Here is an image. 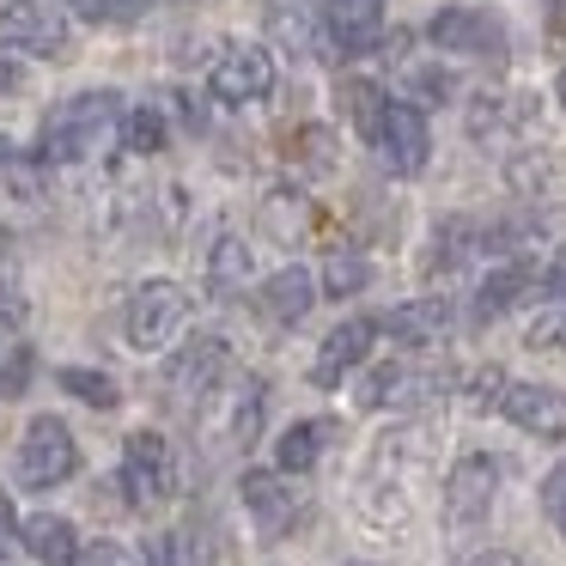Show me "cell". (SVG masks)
Listing matches in <instances>:
<instances>
[{"mask_svg": "<svg viewBox=\"0 0 566 566\" xmlns=\"http://www.w3.org/2000/svg\"><path fill=\"white\" fill-rule=\"evenodd\" d=\"M123 116H128L123 111V92H111V86L74 92V98H62L50 111V123H43V159H50V165L98 159V153L123 135Z\"/></svg>", "mask_w": 566, "mask_h": 566, "instance_id": "1", "label": "cell"}, {"mask_svg": "<svg viewBox=\"0 0 566 566\" xmlns=\"http://www.w3.org/2000/svg\"><path fill=\"white\" fill-rule=\"evenodd\" d=\"M0 50L38 55V62H67L74 55V25L55 0H7L0 7Z\"/></svg>", "mask_w": 566, "mask_h": 566, "instance_id": "2", "label": "cell"}, {"mask_svg": "<svg viewBox=\"0 0 566 566\" xmlns=\"http://www.w3.org/2000/svg\"><path fill=\"white\" fill-rule=\"evenodd\" d=\"M189 323V293L177 281H140L135 298H128V317H123V335L135 354H159L184 335Z\"/></svg>", "mask_w": 566, "mask_h": 566, "instance_id": "3", "label": "cell"}, {"mask_svg": "<svg viewBox=\"0 0 566 566\" xmlns=\"http://www.w3.org/2000/svg\"><path fill=\"white\" fill-rule=\"evenodd\" d=\"M123 493L135 512H153V505H165L177 493V451L165 432L140 427L123 439Z\"/></svg>", "mask_w": 566, "mask_h": 566, "instance_id": "4", "label": "cell"}, {"mask_svg": "<svg viewBox=\"0 0 566 566\" xmlns=\"http://www.w3.org/2000/svg\"><path fill=\"white\" fill-rule=\"evenodd\" d=\"M74 469H80V444H74V432H67V420L62 415H31L25 432H19V481L50 493V488H62Z\"/></svg>", "mask_w": 566, "mask_h": 566, "instance_id": "5", "label": "cell"}, {"mask_svg": "<svg viewBox=\"0 0 566 566\" xmlns=\"http://www.w3.org/2000/svg\"><path fill=\"white\" fill-rule=\"evenodd\" d=\"M493 493H500V463L488 451H463L444 475V524L451 530H475L488 524Z\"/></svg>", "mask_w": 566, "mask_h": 566, "instance_id": "6", "label": "cell"}, {"mask_svg": "<svg viewBox=\"0 0 566 566\" xmlns=\"http://www.w3.org/2000/svg\"><path fill=\"white\" fill-rule=\"evenodd\" d=\"M226 354H232V347H226L220 335H196V342L165 366V402H171L177 415H196V408L213 396V384H220Z\"/></svg>", "mask_w": 566, "mask_h": 566, "instance_id": "7", "label": "cell"}, {"mask_svg": "<svg viewBox=\"0 0 566 566\" xmlns=\"http://www.w3.org/2000/svg\"><path fill=\"white\" fill-rule=\"evenodd\" d=\"M427 38H432V50H444V55L505 62V25H500V13H488V7H444V13H432Z\"/></svg>", "mask_w": 566, "mask_h": 566, "instance_id": "8", "label": "cell"}, {"mask_svg": "<svg viewBox=\"0 0 566 566\" xmlns=\"http://www.w3.org/2000/svg\"><path fill=\"white\" fill-rule=\"evenodd\" d=\"M371 153H378V165H384L390 177H415V171H427V153H432L427 116H420L415 104L390 98V111H384L378 135H371Z\"/></svg>", "mask_w": 566, "mask_h": 566, "instance_id": "9", "label": "cell"}, {"mask_svg": "<svg viewBox=\"0 0 566 566\" xmlns=\"http://www.w3.org/2000/svg\"><path fill=\"white\" fill-rule=\"evenodd\" d=\"M208 86L220 104H262L274 92V55L262 43H226Z\"/></svg>", "mask_w": 566, "mask_h": 566, "instance_id": "10", "label": "cell"}, {"mask_svg": "<svg viewBox=\"0 0 566 566\" xmlns=\"http://www.w3.org/2000/svg\"><path fill=\"white\" fill-rule=\"evenodd\" d=\"M384 38V0H323V43L335 62L371 55Z\"/></svg>", "mask_w": 566, "mask_h": 566, "instance_id": "11", "label": "cell"}, {"mask_svg": "<svg viewBox=\"0 0 566 566\" xmlns=\"http://www.w3.org/2000/svg\"><path fill=\"white\" fill-rule=\"evenodd\" d=\"M238 500H244V512L256 517V530L262 536H286V530L298 524V512H305V505H298V493L286 488V475L281 469H244V481H238Z\"/></svg>", "mask_w": 566, "mask_h": 566, "instance_id": "12", "label": "cell"}, {"mask_svg": "<svg viewBox=\"0 0 566 566\" xmlns=\"http://www.w3.org/2000/svg\"><path fill=\"white\" fill-rule=\"evenodd\" d=\"M500 415L517 432H530V439H566V396L554 384H512Z\"/></svg>", "mask_w": 566, "mask_h": 566, "instance_id": "13", "label": "cell"}, {"mask_svg": "<svg viewBox=\"0 0 566 566\" xmlns=\"http://www.w3.org/2000/svg\"><path fill=\"white\" fill-rule=\"evenodd\" d=\"M371 342H378V323H371V317H347V323H335V329L323 335V347H317V366H311V384L335 390V384H342L347 371H354L359 359L371 354Z\"/></svg>", "mask_w": 566, "mask_h": 566, "instance_id": "14", "label": "cell"}, {"mask_svg": "<svg viewBox=\"0 0 566 566\" xmlns=\"http://www.w3.org/2000/svg\"><path fill=\"white\" fill-rule=\"evenodd\" d=\"M256 305H262V317H269V323L293 329V323H305V317H311V305H317V281H311V274L298 269V262H286V269H274L269 281H262Z\"/></svg>", "mask_w": 566, "mask_h": 566, "instance_id": "15", "label": "cell"}, {"mask_svg": "<svg viewBox=\"0 0 566 566\" xmlns=\"http://www.w3.org/2000/svg\"><path fill=\"white\" fill-rule=\"evenodd\" d=\"M451 298L444 293H427V298H408V305H396L390 317H384V329L396 335L402 347H439L444 335H451Z\"/></svg>", "mask_w": 566, "mask_h": 566, "instance_id": "16", "label": "cell"}, {"mask_svg": "<svg viewBox=\"0 0 566 566\" xmlns=\"http://www.w3.org/2000/svg\"><path fill=\"white\" fill-rule=\"evenodd\" d=\"M19 548L38 566H80V554H86L62 512H31L25 524H19Z\"/></svg>", "mask_w": 566, "mask_h": 566, "instance_id": "17", "label": "cell"}, {"mask_svg": "<svg viewBox=\"0 0 566 566\" xmlns=\"http://www.w3.org/2000/svg\"><path fill=\"white\" fill-rule=\"evenodd\" d=\"M262 408H269V384H262V378L232 384V396H226V427H220V439L232 444V451H250V444H256Z\"/></svg>", "mask_w": 566, "mask_h": 566, "instance_id": "18", "label": "cell"}, {"mask_svg": "<svg viewBox=\"0 0 566 566\" xmlns=\"http://www.w3.org/2000/svg\"><path fill=\"white\" fill-rule=\"evenodd\" d=\"M329 432H335L329 420H293V427L281 432V444H274V469H281V475H305V469H317Z\"/></svg>", "mask_w": 566, "mask_h": 566, "instance_id": "19", "label": "cell"}, {"mask_svg": "<svg viewBox=\"0 0 566 566\" xmlns=\"http://www.w3.org/2000/svg\"><path fill=\"white\" fill-rule=\"evenodd\" d=\"M250 281V244L238 232H220L208 250V293L213 298H232L238 286Z\"/></svg>", "mask_w": 566, "mask_h": 566, "instance_id": "20", "label": "cell"}, {"mask_svg": "<svg viewBox=\"0 0 566 566\" xmlns=\"http://www.w3.org/2000/svg\"><path fill=\"white\" fill-rule=\"evenodd\" d=\"M530 281H536V274H530L524 262H505V269H493L488 281H481V293H475V323L505 317V311H512L517 298L530 293Z\"/></svg>", "mask_w": 566, "mask_h": 566, "instance_id": "21", "label": "cell"}, {"mask_svg": "<svg viewBox=\"0 0 566 566\" xmlns=\"http://www.w3.org/2000/svg\"><path fill=\"white\" fill-rule=\"evenodd\" d=\"M165 140H171V128H165V111H159V104H135V111L123 116V147L135 153V159L165 153Z\"/></svg>", "mask_w": 566, "mask_h": 566, "instance_id": "22", "label": "cell"}, {"mask_svg": "<svg viewBox=\"0 0 566 566\" xmlns=\"http://www.w3.org/2000/svg\"><path fill=\"white\" fill-rule=\"evenodd\" d=\"M366 281H371V262L359 250H329V262H323V293L354 298V293H366Z\"/></svg>", "mask_w": 566, "mask_h": 566, "instance_id": "23", "label": "cell"}, {"mask_svg": "<svg viewBox=\"0 0 566 566\" xmlns=\"http://www.w3.org/2000/svg\"><path fill=\"white\" fill-rule=\"evenodd\" d=\"M342 111H347V123L371 140V135H378V123H384V111H390V98H384L371 80H347V86H342Z\"/></svg>", "mask_w": 566, "mask_h": 566, "instance_id": "24", "label": "cell"}, {"mask_svg": "<svg viewBox=\"0 0 566 566\" xmlns=\"http://www.w3.org/2000/svg\"><path fill=\"white\" fill-rule=\"evenodd\" d=\"M55 384H62L67 396H80V402H92V408H116V402H123V390H116L111 371H92V366H62V371H55Z\"/></svg>", "mask_w": 566, "mask_h": 566, "instance_id": "25", "label": "cell"}, {"mask_svg": "<svg viewBox=\"0 0 566 566\" xmlns=\"http://www.w3.org/2000/svg\"><path fill=\"white\" fill-rule=\"evenodd\" d=\"M25 317V281H19V250L13 238L0 232V335Z\"/></svg>", "mask_w": 566, "mask_h": 566, "instance_id": "26", "label": "cell"}, {"mask_svg": "<svg viewBox=\"0 0 566 566\" xmlns=\"http://www.w3.org/2000/svg\"><path fill=\"white\" fill-rule=\"evenodd\" d=\"M269 31L293 55H305L311 50V13H305V0H269Z\"/></svg>", "mask_w": 566, "mask_h": 566, "instance_id": "27", "label": "cell"}, {"mask_svg": "<svg viewBox=\"0 0 566 566\" xmlns=\"http://www.w3.org/2000/svg\"><path fill=\"white\" fill-rule=\"evenodd\" d=\"M335 135L329 128H298V135H286V159H298V165H311V171H329L335 165Z\"/></svg>", "mask_w": 566, "mask_h": 566, "instance_id": "28", "label": "cell"}, {"mask_svg": "<svg viewBox=\"0 0 566 566\" xmlns=\"http://www.w3.org/2000/svg\"><path fill=\"white\" fill-rule=\"evenodd\" d=\"M147 566H201V554L184 530H159V536L147 542Z\"/></svg>", "mask_w": 566, "mask_h": 566, "instance_id": "29", "label": "cell"}, {"mask_svg": "<svg viewBox=\"0 0 566 566\" xmlns=\"http://www.w3.org/2000/svg\"><path fill=\"white\" fill-rule=\"evenodd\" d=\"M74 7L92 19V25H128V19L147 13L153 0H74Z\"/></svg>", "mask_w": 566, "mask_h": 566, "instance_id": "30", "label": "cell"}, {"mask_svg": "<svg viewBox=\"0 0 566 566\" xmlns=\"http://www.w3.org/2000/svg\"><path fill=\"white\" fill-rule=\"evenodd\" d=\"M408 86L420 92L427 104H451V92H457V80H451V67H408Z\"/></svg>", "mask_w": 566, "mask_h": 566, "instance_id": "31", "label": "cell"}, {"mask_svg": "<svg viewBox=\"0 0 566 566\" xmlns=\"http://www.w3.org/2000/svg\"><path fill=\"white\" fill-rule=\"evenodd\" d=\"M530 347H536V354H548V347H566V305H554L548 317L530 323Z\"/></svg>", "mask_w": 566, "mask_h": 566, "instance_id": "32", "label": "cell"}, {"mask_svg": "<svg viewBox=\"0 0 566 566\" xmlns=\"http://www.w3.org/2000/svg\"><path fill=\"white\" fill-rule=\"evenodd\" d=\"M542 505H548L554 530L566 536V463H560V469H548V481H542Z\"/></svg>", "mask_w": 566, "mask_h": 566, "instance_id": "33", "label": "cell"}, {"mask_svg": "<svg viewBox=\"0 0 566 566\" xmlns=\"http://www.w3.org/2000/svg\"><path fill=\"white\" fill-rule=\"evenodd\" d=\"M80 566H140V560L123 548V542H92V548L80 554Z\"/></svg>", "mask_w": 566, "mask_h": 566, "instance_id": "34", "label": "cell"}, {"mask_svg": "<svg viewBox=\"0 0 566 566\" xmlns=\"http://www.w3.org/2000/svg\"><path fill=\"white\" fill-rule=\"evenodd\" d=\"M13 530H19V517H13V493L0 488V566H7V554H13Z\"/></svg>", "mask_w": 566, "mask_h": 566, "instance_id": "35", "label": "cell"}, {"mask_svg": "<svg viewBox=\"0 0 566 566\" xmlns=\"http://www.w3.org/2000/svg\"><path fill=\"white\" fill-rule=\"evenodd\" d=\"M13 92H25V67L0 55V98H13Z\"/></svg>", "mask_w": 566, "mask_h": 566, "instance_id": "36", "label": "cell"}, {"mask_svg": "<svg viewBox=\"0 0 566 566\" xmlns=\"http://www.w3.org/2000/svg\"><path fill=\"white\" fill-rule=\"evenodd\" d=\"M548 298H554V305H566V256L548 269Z\"/></svg>", "mask_w": 566, "mask_h": 566, "instance_id": "37", "label": "cell"}, {"mask_svg": "<svg viewBox=\"0 0 566 566\" xmlns=\"http://www.w3.org/2000/svg\"><path fill=\"white\" fill-rule=\"evenodd\" d=\"M463 566H517V554H505V548H488V554H475V560H463Z\"/></svg>", "mask_w": 566, "mask_h": 566, "instance_id": "38", "label": "cell"}, {"mask_svg": "<svg viewBox=\"0 0 566 566\" xmlns=\"http://www.w3.org/2000/svg\"><path fill=\"white\" fill-rule=\"evenodd\" d=\"M554 92H560V104H566V67H560V86H554Z\"/></svg>", "mask_w": 566, "mask_h": 566, "instance_id": "39", "label": "cell"}, {"mask_svg": "<svg viewBox=\"0 0 566 566\" xmlns=\"http://www.w3.org/2000/svg\"><path fill=\"white\" fill-rule=\"evenodd\" d=\"M354 566H366V560H354Z\"/></svg>", "mask_w": 566, "mask_h": 566, "instance_id": "40", "label": "cell"}]
</instances>
